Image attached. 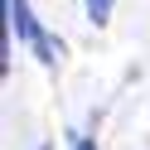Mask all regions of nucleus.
Masks as SVG:
<instances>
[{"label":"nucleus","instance_id":"1","mask_svg":"<svg viewBox=\"0 0 150 150\" xmlns=\"http://www.w3.org/2000/svg\"><path fill=\"white\" fill-rule=\"evenodd\" d=\"M5 5H10V29L20 34V39L29 44V49L39 53L44 63H53V53H58V49L49 44V34H44V29H39V20L29 15V0H5Z\"/></svg>","mask_w":150,"mask_h":150},{"label":"nucleus","instance_id":"2","mask_svg":"<svg viewBox=\"0 0 150 150\" xmlns=\"http://www.w3.org/2000/svg\"><path fill=\"white\" fill-rule=\"evenodd\" d=\"M87 20L92 24H107L111 20V0H87Z\"/></svg>","mask_w":150,"mask_h":150},{"label":"nucleus","instance_id":"3","mask_svg":"<svg viewBox=\"0 0 150 150\" xmlns=\"http://www.w3.org/2000/svg\"><path fill=\"white\" fill-rule=\"evenodd\" d=\"M73 150H97V140H87V136H82V140H73Z\"/></svg>","mask_w":150,"mask_h":150}]
</instances>
